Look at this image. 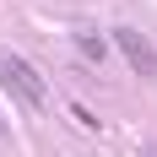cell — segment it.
<instances>
[{
  "label": "cell",
  "instance_id": "6da1fadb",
  "mask_svg": "<svg viewBox=\"0 0 157 157\" xmlns=\"http://www.w3.org/2000/svg\"><path fill=\"white\" fill-rule=\"evenodd\" d=\"M0 81L11 87V98L22 103V109H44V81H38V71H33L22 54H0Z\"/></svg>",
  "mask_w": 157,
  "mask_h": 157
},
{
  "label": "cell",
  "instance_id": "7a4b0ae2",
  "mask_svg": "<svg viewBox=\"0 0 157 157\" xmlns=\"http://www.w3.org/2000/svg\"><path fill=\"white\" fill-rule=\"evenodd\" d=\"M114 49L125 54V65L136 71V76H157V49L146 44V33H136V27H119V33H114Z\"/></svg>",
  "mask_w": 157,
  "mask_h": 157
}]
</instances>
